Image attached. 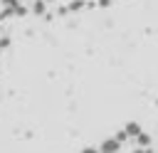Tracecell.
I'll list each match as a JSON object with an SVG mask.
<instances>
[{"mask_svg":"<svg viewBox=\"0 0 158 153\" xmlns=\"http://www.w3.org/2000/svg\"><path fill=\"white\" fill-rule=\"evenodd\" d=\"M99 151H101V153H116V151H118V138H109V141H104Z\"/></svg>","mask_w":158,"mask_h":153,"instance_id":"obj_1","label":"cell"},{"mask_svg":"<svg viewBox=\"0 0 158 153\" xmlns=\"http://www.w3.org/2000/svg\"><path fill=\"white\" fill-rule=\"evenodd\" d=\"M126 133H128V136H141V128H138V123H128Z\"/></svg>","mask_w":158,"mask_h":153,"instance_id":"obj_2","label":"cell"},{"mask_svg":"<svg viewBox=\"0 0 158 153\" xmlns=\"http://www.w3.org/2000/svg\"><path fill=\"white\" fill-rule=\"evenodd\" d=\"M84 153H99V151H94V148H86V151H84Z\"/></svg>","mask_w":158,"mask_h":153,"instance_id":"obj_3","label":"cell"}]
</instances>
